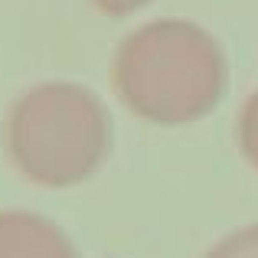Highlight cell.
Wrapping results in <instances>:
<instances>
[{
    "label": "cell",
    "mask_w": 258,
    "mask_h": 258,
    "mask_svg": "<svg viewBox=\"0 0 258 258\" xmlns=\"http://www.w3.org/2000/svg\"><path fill=\"white\" fill-rule=\"evenodd\" d=\"M4 151L20 176L36 186H76L105 164L111 151V118L88 88L43 82L10 105Z\"/></svg>",
    "instance_id": "2"
},
{
    "label": "cell",
    "mask_w": 258,
    "mask_h": 258,
    "mask_svg": "<svg viewBox=\"0 0 258 258\" xmlns=\"http://www.w3.org/2000/svg\"><path fill=\"white\" fill-rule=\"evenodd\" d=\"M226 56L203 26L154 20L124 36L111 62L114 95L151 124H193L226 95Z\"/></svg>",
    "instance_id": "1"
},
{
    "label": "cell",
    "mask_w": 258,
    "mask_h": 258,
    "mask_svg": "<svg viewBox=\"0 0 258 258\" xmlns=\"http://www.w3.org/2000/svg\"><path fill=\"white\" fill-rule=\"evenodd\" d=\"M0 258H79V252L56 222L26 209H4Z\"/></svg>",
    "instance_id": "3"
},
{
    "label": "cell",
    "mask_w": 258,
    "mask_h": 258,
    "mask_svg": "<svg viewBox=\"0 0 258 258\" xmlns=\"http://www.w3.org/2000/svg\"><path fill=\"white\" fill-rule=\"evenodd\" d=\"M206 258H258V222L235 229L206 252Z\"/></svg>",
    "instance_id": "5"
},
{
    "label": "cell",
    "mask_w": 258,
    "mask_h": 258,
    "mask_svg": "<svg viewBox=\"0 0 258 258\" xmlns=\"http://www.w3.org/2000/svg\"><path fill=\"white\" fill-rule=\"evenodd\" d=\"M88 4H92L98 13H105V17H127V13L147 7L151 0H88Z\"/></svg>",
    "instance_id": "6"
},
{
    "label": "cell",
    "mask_w": 258,
    "mask_h": 258,
    "mask_svg": "<svg viewBox=\"0 0 258 258\" xmlns=\"http://www.w3.org/2000/svg\"><path fill=\"white\" fill-rule=\"evenodd\" d=\"M235 138H239L242 157L258 170V92H252L245 98V105H242L239 124H235Z\"/></svg>",
    "instance_id": "4"
}]
</instances>
